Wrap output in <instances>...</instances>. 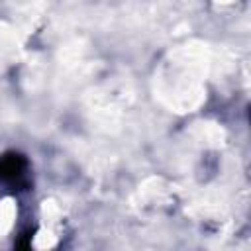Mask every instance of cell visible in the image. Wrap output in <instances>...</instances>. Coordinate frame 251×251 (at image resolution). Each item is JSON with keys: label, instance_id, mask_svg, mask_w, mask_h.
I'll return each mask as SVG.
<instances>
[{"label": "cell", "instance_id": "cell-1", "mask_svg": "<svg viewBox=\"0 0 251 251\" xmlns=\"http://www.w3.org/2000/svg\"><path fill=\"white\" fill-rule=\"evenodd\" d=\"M25 169V159L22 155H4L0 157V180H12L18 178Z\"/></svg>", "mask_w": 251, "mask_h": 251}]
</instances>
